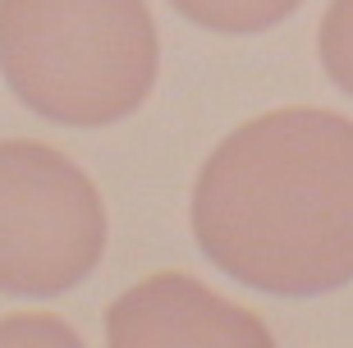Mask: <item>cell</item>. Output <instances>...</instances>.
Listing matches in <instances>:
<instances>
[{
  "mask_svg": "<svg viewBox=\"0 0 353 348\" xmlns=\"http://www.w3.org/2000/svg\"><path fill=\"white\" fill-rule=\"evenodd\" d=\"M188 23L207 32H230V37H252L266 28L285 23L303 0H170Z\"/></svg>",
  "mask_w": 353,
  "mask_h": 348,
  "instance_id": "obj_5",
  "label": "cell"
},
{
  "mask_svg": "<svg viewBox=\"0 0 353 348\" xmlns=\"http://www.w3.org/2000/svg\"><path fill=\"white\" fill-rule=\"evenodd\" d=\"M105 202L65 152L37 138L0 142V294L55 298L105 257Z\"/></svg>",
  "mask_w": 353,
  "mask_h": 348,
  "instance_id": "obj_3",
  "label": "cell"
},
{
  "mask_svg": "<svg viewBox=\"0 0 353 348\" xmlns=\"http://www.w3.org/2000/svg\"><path fill=\"white\" fill-rule=\"evenodd\" d=\"M316 55L321 69L340 92L353 96V0H330L316 28Z\"/></svg>",
  "mask_w": 353,
  "mask_h": 348,
  "instance_id": "obj_6",
  "label": "cell"
},
{
  "mask_svg": "<svg viewBox=\"0 0 353 348\" xmlns=\"http://www.w3.org/2000/svg\"><path fill=\"white\" fill-rule=\"evenodd\" d=\"M193 238L230 280L271 298L353 284V119L280 105L202 161Z\"/></svg>",
  "mask_w": 353,
  "mask_h": 348,
  "instance_id": "obj_1",
  "label": "cell"
},
{
  "mask_svg": "<svg viewBox=\"0 0 353 348\" xmlns=\"http://www.w3.org/2000/svg\"><path fill=\"white\" fill-rule=\"evenodd\" d=\"M0 344H60V348H83V335L60 316L41 311H14L0 321Z\"/></svg>",
  "mask_w": 353,
  "mask_h": 348,
  "instance_id": "obj_7",
  "label": "cell"
},
{
  "mask_svg": "<svg viewBox=\"0 0 353 348\" xmlns=\"http://www.w3.org/2000/svg\"><path fill=\"white\" fill-rule=\"evenodd\" d=\"M105 339L115 348H165V344H243L266 348L271 330L248 307L225 303L216 289L183 271H161L133 284L105 311Z\"/></svg>",
  "mask_w": 353,
  "mask_h": 348,
  "instance_id": "obj_4",
  "label": "cell"
},
{
  "mask_svg": "<svg viewBox=\"0 0 353 348\" xmlns=\"http://www.w3.org/2000/svg\"><path fill=\"white\" fill-rule=\"evenodd\" d=\"M157 74L147 0H0V78L51 124L110 129L143 110Z\"/></svg>",
  "mask_w": 353,
  "mask_h": 348,
  "instance_id": "obj_2",
  "label": "cell"
}]
</instances>
